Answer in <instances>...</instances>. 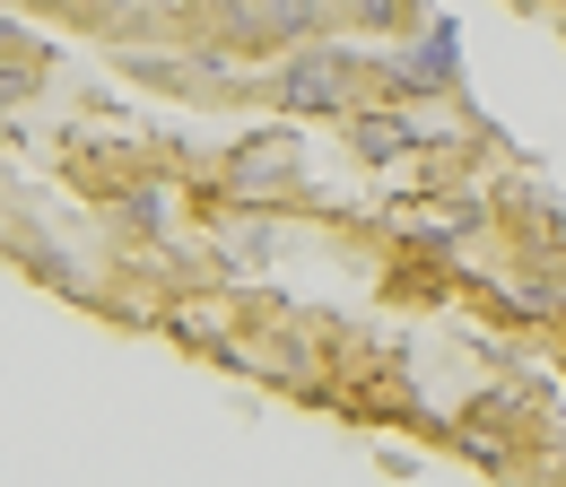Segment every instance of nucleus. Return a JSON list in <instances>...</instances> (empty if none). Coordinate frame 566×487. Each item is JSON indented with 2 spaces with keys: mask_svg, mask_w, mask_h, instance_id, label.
Wrapping results in <instances>:
<instances>
[{
  "mask_svg": "<svg viewBox=\"0 0 566 487\" xmlns=\"http://www.w3.org/2000/svg\"><path fill=\"white\" fill-rule=\"evenodd\" d=\"M287 174H296V139L287 131H262V139H244V148L227 157V192H271Z\"/></svg>",
  "mask_w": 566,
  "mask_h": 487,
  "instance_id": "nucleus-2",
  "label": "nucleus"
},
{
  "mask_svg": "<svg viewBox=\"0 0 566 487\" xmlns=\"http://www.w3.org/2000/svg\"><path fill=\"white\" fill-rule=\"evenodd\" d=\"M280 105H287V114H349V105H357V62H349V53L305 44V53L280 70Z\"/></svg>",
  "mask_w": 566,
  "mask_h": 487,
  "instance_id": "nucleus-1",
  "label": "nucleus"
},
{
  "mask_svg": "<svg viewBox=\"0 0 566 487\" xmlns=\"http://www.w3.org/2000/svg\"><path fill=\"white\" fill-rule=\"evenodd\" d=\"M349 18L366 35H392V27H410V0H349Z\"/></svg>",
  "mask_w": 566,
  "mask_h": 487,
  "instance_id": "nucleus-7",
  "label": "nucleus"
},
{
  "mask_svg": "<svg viewBox=\"0 0 566 487\" xmlns=\"http://www.w3.org/2000/svg\"><path fill=\"white\" fill-rule=\"evenodd\" d=\"M549 305H558V314H566V296H549Z\"/></svg>",
  "mask_w": 566,
  "mask_h": 487,
  "instance_id": "nucleus-9",
  "label": "nucleus"
},
{
  "mask_svg": "<svg viewBox=\"0 0 566 487\" xmlns=\"http://www.w3.org/2000/svg\"><path fill=\"white\" fill-rule=\"evenodd\" d=\"M410 139H419V131H410L401 114H366V105H349V148L366 157V166H392Z\"/></svg>",
  "mask_w": 566,
  "mask_h": 487,
  "instance_id": "nucleus-4",
  "label": "nucleus"
},
{
  "mask_svg": "<svg viewBox=\"0 0 566 487\" xmlns=\"http://www.w3.org/2000/svg\"><path fill=\"white\" fill-rule=\"evenodd\" d=\"M123 218H132V226H166V218H175V192H166V183H132V192H123Z\"/></svg>",
  "mask_w": 566,
  "mask_h": 487,
  "instance_id": "nucleus-6",
  "label": "nucleus"
},
{
  "mask_svg": "<svg viewBox=\"0 0 566 487\" xmlns=\"http://www.w3.org/2000/svg\"><path fill=\"white\" fill-rule=\"evenodd\" d=\"M0 53H18V27H9V18H0Z\"/></svg>",
  "mask_w": 566,
  "mask_h": 487,
  "instance_id": "nucleus-8",
  "label": "nucleus"
},
{
  "mask_svg": "<svg viewBox=\"0 0 566 487\" xmlns=\"http://www.w3.org/2000/svg\"><path fill=\"white\" fill-rule=\"evenodd\" d=\"M558 462H566V444H558Z\"/></svg>",
  "mask_w": 566,
  "mask_h": 487,
  "instance_id": "nucleus-10",
  "label": "nucleus"
},
{
  "mask_svg": "<svg viewBox=\"0 0 566 487\" xmlns=\"http://www.w3.org/2000/svg\"><path fill=\"white\" fill-rule=\"evenodd\" d=\"M384 78H392V87H410V96H427V87H453V78H462V70H453V27L419 35V53H401Z\"/></svg>",
  "mask_w": 566,
  "mask_h": 487,
  "instance_id": "nucleus-3",
  "label": "nucleus"
},
{
  "mask_svg": "<svg viewBox=\"0 0 566 487\" xmlns=\"http://www.w3.org/2000/svg\"><path fill=\"white\" fill-rule=\"evenodd\" d=\"M253 35L314 44V35H323V0H262V9H253Z\"/></svg>",
  "mask_w": 566,
  "mask_h": 487,
  "instance_id": "nucleus-5",
  "label": "nucleus"
}]
</instances>
